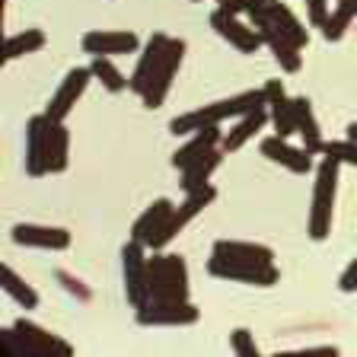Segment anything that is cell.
I'll return each instance as SVG.
<instances>
[{
    "mask_svg": "<svg viewBox=\"0 0 357 357\" xmlns=\"http://www.w3.org/2000/svg\"><path fill=\"white\" fill-rule=\"evenodd\" d=\"M255 109H268V96H265V86L261 89H245V93H236L230 99H217L211 105H201L195 112H185L178 119L169 121V131L172 134H195L201 128H211V125H220L227 119H239L245 112H255Z\"/></svg>",
    "mask_w": 357,
    "mask_h": 357,
    "instance_id": "cell-1",
    "label": "cell"
},
{
    "mask_svg": "<svg viewBox=\"0 0 357 357\" xmlns=\"http://www.w3.org/2000/svg\"><path fill=\"white\" fill-rule=\"evenodd\" d=\"M338 169L342 163L332 156H322L316 166V185H312V208H310V233L312 243H322L332 233V208H335V192H338Z\"/></svg>",
    "mask_w": 357,
    "mask_h": 357,
    "instance_id": "cell-2",
    "label": "cell"
},
{
    "mask_svg": "<svg viewBox=\"0 0 357 357\" xmlns=\"http://www.w3.org/2000/svg\"><path fill=\"white\" fill-rule=\"evenodd\" d=\"M0 354H74V348L67 342H61L58 335H52L48 328L36 326L29 319H16L10 328L0 332Z\"/></svg>",
    "mask_w": 357,
    "mask_h": 357,
    "instance_id": "cell-3",
    "label": "cell"
},
{
    "mask_svg": "<svg viewBox=\"0 0 357 357\" xmlns=\"http://www.w3.org/2000/svg\"><path fill=\"white\" fill-rule=\"evenodd\" d=\"M150 300H188V265L182 255L153 249L147 261Z\"/></svg>",
    "mask_w": 357,
    "mask_h": 357,
    "instance_id": "cell-4",
    "label": "cell"
},
{
    "mask_svg": "<svg viewBox=\"0 0 357 357\" xmlns=\"http://www.w3.org/2000/svg\"><path fill=\"white\" fill-rule=\"evenodd\" d=\"M201 319V310L192 300H147L134 310V322L144 328H178L195 326Z\"/></svg>",
    "mask_w": 357,
    "mask_h": 357,
    "instance_id": "cell-5",
    "label": "cell"
},
{
    "mask_svg": "<svg viewBox=\"0 0 357 357\" xmlns=\"http://www.w3.org/2000/svg\"><path fill=\"white\" fill-rule=\"evenodd\" d=\"M208 275L217 281H233V284H249V287H275L281 281L275 265H259V261H236L223 259V255H211L208 259Z\"/></svg>",
    "mask_w": 357,
    "mask_h": 357,
    "instance_id": "cell-6",
    "label": "cell"
},
{
    "mask_svg": "<svg viewBox=\"0 0 357 357\" xmlns=\"http://www.w3.org/2000/svg\"><path fill=\"white\" fill-rule=\"evenodd\" d=\"M214 198H217V188L211 185V182H208V185H201V188H195V192H185V201L172 208L169 220H166L163 230L156 233V239L150 243V249H166V245H169L182 230H185V227L201 214V211L214 204Z\"/></svg>",
    "mask_w": 357,
    "mask_h": 357,
    "instance_id": "cell-7",
    "label": "cell"
},
{
    "mask_svg": "<svg viewBox=\"0 0 357 357\" xmlns=\"http://www.w3.org/2000/svg\"><path fill=\"white\" fill-rule=\"evenodd\" d=\"M147 245L137 239H128L121 245V278H125V297L128 303L137 310L150 300V287H147Z\"/></svg>",
    "mask_w": 357,
    "mask_h": 357,
    "instance_id": "cell-8",
    "label": "cell"
},
{
    "mask_svg": "<svg viewBox=\"0 0 357 357\" xmlns=\"http://www.w3.org/2000/svg\"><path fill=\"white\" fill-rule=\"evenodd\" d=\"M185 38H169V48H166L163 61H160V67H156V74L153 80H150L147 93H144V105L147 109H160V105L166 102V96H169V89H172V80H176L178 74V67H182V58H185Z\"/></svg>",
    "mask_w": 357,
    "mask_h": 357,
    "instance_id": "cell-9",
    "label": "cell"
},
{
    "mask_svg": "<svg viewBox=\"0 0 357 357\" xmlns=\"http://www.w3.org/2000/svg\"><path fill=\"white\" fill-rule=\"evenodd\" d=\"M52 125L54 121L48 115H32L26 121V156H22V166L32 178L48 176V137H52Z\"/></svg>",
    "mask_w": 357,
    "mask_h": 357,
    "instance_id": "cell-10",
    "label": "cell"
},
{
    "mask_svg": "<svg viewBox=\"0 0 357 357\" xmlns=\"http://www.w3.org/2000/svg\"><path fill=\"white\" fill-rule=\"evenodd\" d=\"M89 80H96L89 67H74V70H70V74L61 80L58 93L48 99V109H45V115H48L52 121H64L67 115L74 112V105L80 102V96L86 93Z\"/></svg>",
    "mask_w": 357,
    "mask_h": 357,
    "instance_id": "cell-11",
    "label": "cell"
},
{
    "mask_svg": "<svg viewBox=\"0 0 357 357\" xmlns=\"http://www.w3.org/2000/svg\"><path fill=\"white\" fill-rule=\"evenodd\" d=\"M211 26H214L217 36H220L223 42H230L239 54H255L259 48H265V45H261L259 29L249 26V22H243L239 16H233V13L214 10V13H211Z\"/></svg>",
    "mask_w": 357,
    "mask_h": 357,
    "instance_id": "cell-12",
    "label": "cell"
},
{
    "mask_svg": "<svg viewBox=\"0 0 357 357\" xmlns=\"http://www.w3.org/2000/svg\"><path fill=\"white\" fill-rule=\"evenodd\" d=\"M16 245L29 249H45V252H64L70 249V230L64 227H48V223H16L10 230Z\"/></svg>",
    "mask_w": 357,
    "mask_h": 357,
    "instance_id": "cell-13",
    "label": "cell"
},
{
    "mask_svg": "<svg viewBox=\"0 0 357 357\" xmlns=\"http://www.w3.org/2000/svg\"><path fill=\"white\" fill-rule=\"evenodd\" d=\"M80 48L86 54H105V58H115V54H134L141 48V38L134 36L131 29H93L80 38Z\"/></svg>",
    "mask_w": 357,
    "mask_h": 357,
    "instance_id": "cell-14",
    "label": "cell"
},
{
    "mask_svg": "<svg viewBox=\"0 0 357 357\" xmlns=\"http://www.w3.org/2000/svg\"><path fill=\"white\" fill-rule=\"evenodd\" d=\"M252 26L259 29L261 45L275 54L278 67H281L284 74H300V67H303V54H300V52H303V48H297L290 38H284L281 32H278L275 26L265 20V16H252Z\"/></svg>",
    "mask_w": 357,
    "mask_h": 357,
    "instance_id": "cell-15",
    "label": "cell"
},
{
    "mask_svg": "<svg viewBox=\"0 0 357 357\" xmlns=\"http://www.w3.org/2000/svg\"><path fill=\"white\" fill-rule=\"evenodd\" d=\"M261 153H265L271 163H278L287 172H294V176H306V172H312V156H316L306 147H294L290 137H281V134L265 137V141H261Z\"/></svg>",
    "mask_w": 357,
    "mask_h": 357,
    "instance_id": "cell-16",
    "label": "cell"
},
{
    "mask_svg": "<svg viewBox=\"0 0 357 357\" xmlns=\"http://www.w3.org/2000/svg\"><path fill=\"white\" fill-rule=\"evenodd\" d=\"M166 48H169V36H166V32H153V36L147 38L141 58H137V67H134V74H131V83H128L131 93H137V96L147 93V86H150V80H153L160 61H163Z\"/></svg>",
    "mask_w": 357,
    "mask_h": 357,
    "instance_id": "cell-17",
    "label": "cell"
},
{
    "mask_svg": "<svg viewBox=\"0 0 357 357\" xmlns=\"http://www.w3.org/2000/svg\"><path fill=\"white\" fill-rule=\"evenodd\" d=\"M265 96H268V115H271L275 134H281V137H294V134H297L294 99L284 93V83L281 80H268L265 83Z\"/></svg>",
    "mask_w": 357,
    "mask_h": 357,
    "instance_id": "cell-18",
    "label": "cell"
},
{
    "mask_svg": "<svg viewBox=\"0 0 357 357\" xmlns=\"http://www.w3.org/2000/svg\"><path fill=\"white\" fill-rule=\"evenodd\" d=\"M252 16H265V20L271 22L284 38H290L297 48H306V45H310V32L303 29V22L297 20V13H294L287 3H281V0H271L268 7H261L259 13H252Z\"/></svg>",
    "mask_w": 357,
    "mask_h": 357,
    "instance_id": "cell-19",
    "label": "cell"
},
{
    "mask_svg": "<svg viewBox=\"0 0 357 357\" xmlns=\"http://www.w3.org/2000/svg\"><path fill=\"white\" fill-rule=\"evenodd\" d=\"M220 141H223L220 125H211V128H201V131L188 134V144H185V147H178L176 153H172V166H176L178 172L188 169L195 160H201L204 153H211L214 147H220Z\"/></svg>",
    "mask_w": 357,
    "mask_h": 357,
    "instance_id": "cell-20",
    "label": "cell"
},
{
    "mask_svg": "<svg viewBox=\"0 0 357 357\" xmlns=\"http://www.w3.org/2000/svg\"><path fill=\"white\" fill-rule=\"evenodd\" d=\"M268 121H271L268 109H255V112H245V115H239L236 125H233L230 131L223 134V141H220L223 153H236V150H243L245 144L252 141L255 134H259L261 128L268 125Z\"/></svg>",
    "mask_w": 357,
    "mask_h": 357,
    "instance_id": "cell-21",
    "label": "cell"
},
{
    "mask_svg": "<svg viewBox=\"0 0 357 357\" xmlns=\"http://www.w3.org/2000/svg\"><path fill=\"white\" fill-rule=\"evenodd\" d=\"M172 204L169 198H156L153 204H150L147 211H144L137 220H134V227H131V239H137V243H144V245H150L156 239V233L166 227V220H169V214H172Z\"/></svg>",
    "mask_w": 357,
    "mask_h": 357,
    "instance_id": "cell-22",
    "label": "cell"
},
{
    "mask_svg": "<svg viewBox=\"0 0 357 357\" xmlns=\"http://www.w3.org/2000/svg\"><path fill=\"white\" fill-rule=\"evenodd\" d=\"M294 121H297V134L303 137V147L319 156L326 141H322V128H319V121H316L312 102L306 96H294Z\"/></svg>",
    "mask_w": 357,
    "mask_h": 357,
    "instance_id": "cell-23",
    "label": "cell"
},
{
    "mask_svg": "<svg viewBox=\"0 0 357 357\" xmlns=\"http://www.w3.org/2000/svg\"><path fill=\"white\" fill-rule=\"evenodd\" d=\"M214 255L236 261H259V265H275V249L261 243H245V239H217Z\"/></svg>",
    "mask_w": 357,
    "mask_h": 357,
    "instance_id": "cell-24",
    "label": "cell"
},
{
    "mask_svg": "<svg viewBox=\"0 0 357 357\" xmlns=\"http://www.w3.org/2000/svg\"><path fill=\"white\" fill-rule=\"evenodd\" d=\"M223 147H214L211 153H204L201 160H195L188 169H182V192H195V188H201V185H208L211 182V176H214L217 169H220V163H223Z\"/></svg>",
    "mask_w": 357,
    "mask_h": 357,
    "instance_id": "cell-25",
    "label": "cell"
},
{
    "mask_svg": "<svg viewBox=\"0 0 357 357\" xmlns=\"http://www.w3.org/2000/svg\"><path fill=\"white\" fill-rule=\"evenodd\" d=\"M354 16H357V0H335V7L328 10V20L322 22V38L326 42H342L344 32L354 22Z\"/></svg>",
    "mask_w": 357,
    "mask_h": 357,
    "instance_id": "cell-26",
    "label": "cell"
},
{
    "mask_svg": "<svg viewBox=\"0 0 357 357\" xmlns=\"http://www.w3.org/2000/svg\"><path fill=\"white\" fill-rule=\"evenodd\" d=\"M45 32L42 29H22L16 36H7L3 42V61H16V58H26V54H36L45 48Z\"/></svg>",
    "mask_w": 357,
    "mask_h": 357,
    "instance_id": "cell-27",
    "label": "cell"
},
{
    "mask_svg": "<svg viewBox=\"0 0 357 357\" xmlns=\"http://www.w3.org/2000/svg\"><path fill=\"white\" fill-rule=\"evenodd\" d=\"M0 278H3V294L13 300L20 310H36L38 306V294L29 287V284L22 281L10 265H0Z\"/></svg>",
    "mask_w": 357,
    "mask_h": 357,
    "instance_id": "cell-28",
    "label": "cell"
},
{
    "mask_svg": "<svg viewBox=\"0 0 357 357\" xmlns=\"http://www.w3.org/2000/svg\"><path fill=\"white\" fill-rule=\"evenodd\" d=\"M67 163H70V131L64 121H54L48 137V172H64Z\"/></svg>",
    "mask_w": 357,
    "mask_h": 357,
    "instance_id": "cell-29",
    "label": "cell"
},
{
    "mask_svg": "<svg viewBox=\"0 0 357 357\" xmlns=\"http://www.w3.org/2000/svg\"><path fill=\"white\" fill-rule=\"evenodd\" d=\"M89 70H93V77H96V80L102 83L109 93H121V89L131 83V77L121 74L119 67L112 64V58H105V54H96V58H93V64H89Z\"/></svg>",
    "mask_w": 357,
    "mask_h": 357,
    "instance_id": "cell-30",
    "label": "cell"
},
{
    "mask_svg": "<svg viewBox=\"0 0 357 357\" xmlns=\"http://www.w3.org/2000/svg\"><path fill=\"white\" fill-rule=\"evenodd\" d=\"M322 156H332L342 166H357V141H351V137H344V141H326Z\"/></svg>",
    "mask_w": 357,
    "mask_h": 357,
    "instance_id": "cell-31",
    "label": "cell"
},
{
    "mask_svg": "<svg viewBox=\"0 0 357 357\" xmlns=\"http://www.w3.org/2000/svg\"><path fill=\"white\" fill-rule=\"evenodd\" d=\"M230 348H233V354L236 357H259L261 354L249 328H233L230 332Z\"/></svg>",
    "mask_w": 357,
    "mask_h": 357,
    "instance_id": "cell-32",
    "label": "cell"
},
{
    "mask_svg": "<svg viewBox=\"0 0 357 357\" xmlns=\"http://www.w3.org/2000/svg\"><path fill=\"white\" fill-rule=\"evenodd\" d=\"M261 7H268V3H261V0H217V10H223V13H233V16H252L259 13Z\"/></svg>",
    "mask_w": 357,
    "mask_h": 357,
    "instance_id": "cell-33",
    "label": "cell"
},
{
    "mask_svg": "<svg viewBox=\"0 0 357 357\" xmlns=\"http://www.w3.org/2000/svg\"><path fill=\"white\" fill-rule=\"evenodd\" d=\"M54 278H58V281L64 284L67 294H74V297H80V300H89V290L83 287V284L77 281V278L70 275V271H64V268H61V271H54Z\"/></svg>",
    "mask_w": 357,
    "mask_h": 357,
    "instance_id": "cell-34",
    "label": "cell"
},
{
    "mask_svg": "<svg viewBox=\"0 0 357 357\" xmlns=\"http://www.w3.org/2000/svg\"><path fill=\"white\" fill-rule=\"evenodd\" d=\"M306 13H310V26L322 29V22L328 20V0H306Z\"/></svg>",
    "mask_w": 357,
    "mask_h": 357,
    "instance_id": "cell-35",
    "label": "cell"
},
{
    "mask_svg": "<svg viewBox=\"0 0 357 357\" xmlns=\"http://www.w3.org/2000/svg\"><path fill=\"white\" fill-rule=\"evenodd\" d=\"M338 287H342L344 294H354V290H357V255H354V261H351V265L342 271V278H338Z\"/></svg>",
    "mask_w": 357,
    "mask_h": 357,
    "instance_id": "cell-36",
    "label": "cell"
},
{
    "mask_svg": "<svg viewBox=\"0 0 357 357\" xmlns=\"http://www.w3.org/2000/svg\"><path fill=\"white\" fill-rule=\"evenodd\" d=\"M303 354H338V348H332V344H319V348H303Z\"/></svg>",
    "mask_w": 357,
    "mask_h": 357,
    "instance_id": "cell-37",
    "label": "cell"
},
{
    "mask_svg": "<svg viewBox=\"0 0 357 357\" xmlns=\"http://www.w3.org/2000/svg\"><path fill=\"white\" fill-rule=\"evenodd\" d=\"M348 137H351V141H357V121H351V125H348Z\"/></svg>",
    "mask_w": 357,
    "mask_h": 357,
    "instance_id": "cell-38",
    "label": "cell"
},
{
    "mask_svg": "<svg viewBox=\"0 0 357 357\" xmlns=\"http://www.w3.org/2000/svg\"><path fill=\"white\" fill-rule=\"evenodd\" d=\"M261 3H271V0H261Z\"/></svg>",
    "mask_w": 357,
    "mask_h": 357,
    "instance_id": "cell-39",
    "label": "cell"
},
{
    "mask_svg": "<svg viewBox=\"0 0 357 357\" xmlns=\"http://www.w3.org/2000/svg\"><path fill=\"white\" fill-rule=\"evenodd\" d=\"M192 3H201V0H192Z\"/></svg>",
    "mask_w": 357,
    "mask_h": 357,
    "instance_id": "cell-40",
    "label": "cell"
}]
</instances>
